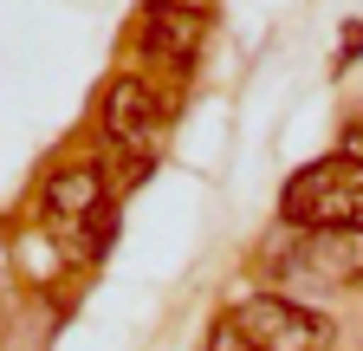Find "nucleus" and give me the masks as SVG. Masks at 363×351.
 Returning a JSON list of instances; mask_svg holds the SVG:
<instances>
[{
  "instance_id": "9",
  "label": "nucleus",
  "mask_w": 363,
  "mask_h": 351,
  "mask_svg": "<svg viewBox=\"0 0 363 351\" xmlns=\"http://www.w3.org/2000/svg\"><path fill=\"white\" fill-rule=\"evenodd\" d=\"M208 351H253V345H240V338H234V325L220 319V325H214V338H208Z\"/></svg>"
},
{
  "instance_id": "2",
  "label": "nucleus",
  "mask_w": 363,
  "mask_h": 351,
  "mask_svg": "<svg viewBox=\"0 0 363 351\" xmlns=\"http://www.w3.org/2000/svg\"><path fill=\"white\" fill-rule=\"evenodd\" d=\"M279 222H292V228H363V163H350V156L305 163L279 195Z\"/></svg>"
},
{
  "instance_id": "1",
  "label": "nucleus",
  "mask_w": 363,
  "mask_h": 351,
  "mask_svg": "<svg viewBox=\"0 0 363 351\" xmlns=\"http://www.w3.org/2000/svg\"><path fill=\"white\" fill-rule=\"evenodd\" d=\"M266 274H311L325 286H363V228H292L279 222L259 241Z\"/></svg>"
},
{
  "instance_id": "5",
  "label": "nucleus",
  "mask_w": 363,
  "mask_h": 351,
  "mask_svg": "<svg viewBox=\"0 0 363 351\" xmlns=\"http://www.w3.org/2000/svg\"><path fill=\"white\" fill-rule=\"evenodd\" d=\"M104 163L98 156H72L39 183V215L52 228H84L91 215H104Z\"/></svg>"
},
{
  "instance_id": "7",
  "label": "nucleus",
  "mask_w": 363,
  "mask_h": 351,
  "mask_svg": "<svg viewBox=\"0 0 363 351\" xmlns=\"http://www.w3.org/2000/svg\"><path fill=\"white\" fill-rule=\"evenodd\" d=\"M357 53H363V20L344 33V46H337V59H331V65H337V72H350V65H357Z\"/></svg>"
},
{
  "instance_id": "4",
  "label": "nucleus",
  "mask_w": 363,
  "mask_h": 351,
  "mask_svg": "<svg viewBox=\"0 0 363 351\" xmlns=\"http://www.w3.org/2000/svg\"><path fill=\"white\" fill-rule=\"evenodd\" d=\"M162 124H169V104H162V92H156L143 72L111 78V92H104V104H98V130H104L111 150L150 156V144L162 137Z\"/></svg>"
},
{
  "instance_id": "8",
  "label": "nucleus",
  "mask_w": 363,
  "mask_h": 351,
  "mask_svg": "<svg viewBox=\"0 0 363 351\" xmlns=\"http://www.w3.org/2000/svg\"><path fill=\"white\" fill-rule=\"evenodd\" d=\"M337 156L363 163V117H350V124H344V137H337Z\"/></svg>"
},
{
  "instance_id": "6",
  "label": "nucleus",
  "mask_w": 363,
  "mask_h": 351,
  "mask_svg": "<svg viewBox=\"0 0 363 351\" xmlns=\"http://www.w3.org/2000/svg\"><path fill=\"white\" fill-rule=\"evenodd\" d=\"M201 33H208V20H201V7H156V14H143V39H136V53H143V65H156V72H189L195 65V53H201Z\"/></svg>"
},
{
  "instance_id": "10",
  "label": "nucleus",
  "mask_w": 363,
  "mask_h": 351,
  "mask_svg": "<svg viewBox=\"0 0 363 351\" xmlns=\"http://www.w3.org/2000/svg\"><path fill=\"white\" fill-rule=\"evenodd\" d=\"M156 7H175V0H150V14H156Z\"/></svg>"
},
{
  "instance_id": "3",
  "label": "nucleus",
  "mask_w": 363,
  "mask_h": 351,
  "mask_svg": "<svg viewBox=\"0 0 363 351\" xmlns=\"http://www.w3.org/2000/svg\"><path fill=\"white\" fill-rule=\"evenodd\" d=\"M227 325H234V338L253 345V351H325L331 345V319L318 313V306L286 299V293L240 299L234 313H227Z\"/></svg>"
}]
</instances>
